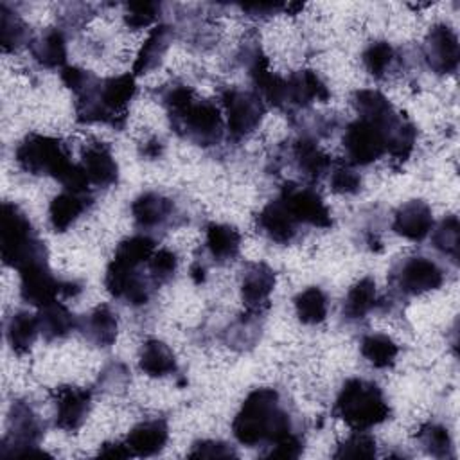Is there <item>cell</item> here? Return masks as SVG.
<instances>
[{"label": "cell", "instance_id": "cell-8", "mask_svg": "<svg viewBox=\"0 0 460 460\" xmlns=\"http://www.w3.org/2000/svg\"><path fill=\"white\" fill-rule=\"evenodd\" d=\"M221 102L226 113L228 133L234 140L255 131L266 111L261 95L248 90L226 88L221 95Z\"/></svg>", "mask_w": 460, "mask_h": 460}, {"label": "cell", "instance_id": "cell-33", "mask_svg": "<svg viewBox=\"0 0 460 460\" xmlns=\"http://www.w3.org/2000/svg\"><path fill=\"white\" fill-rule=\"evenodd\" d=\"M241 248V234L230 226L221 223H208L207 225V250L208 253L219 261H232L237 257Z\"/></svg>", "mask_w": 460, "mask_h": 460}, {"label": "cell", "instance_id": "cell-4", "mask_svg": "<svg viewBox=\"0 0 460 460\" xmlns=\"http://www.w3.org/2000/svg\"><path fill=\"white\" fill-rule=\"evenodd\" d=\"M332 411L354 431H365L390 417V406L381 388L359 377L347 379L341 385Z\"/></svg>", "mask_w": 460, "mask_h": 460}, {"label": "cell", "instance_id": "cell-41", "mask_svg": "<svg viewBox=\"0 0 460 460\" xmlns=\"http://www.w3.org/2000/svg\"><path fill=\"white\" fill-rule=\"evenodd\" d=\"M433 246L444 255L451 257L455 262L460 253V225L456 216H447L440 221L433 232Z\"/></svg>", "mask_w": 460, "mask_h": 460}, {"label": "cell", "instance_id": "cell-16", "mask_svg": "<svg viewBox=\"0 0 460 460\" xmlns=\"http://www.w3.org/2000/svg\"><path fill=\"white\" fill-rule=\"evenodd\" d=\"M275 288V271L264 262H250L241 277V298L250 313L261 314L270 305Z\"/></svg>", "mask_w": 460, "mask_h": 460}, {"label": "cell", "instance_id": "cell-35", "mask_svg": "<svg viewBox=\"0 0 460 460\" xmlns=\"http://www.w3.org/2000/svg\"><path fill=\"white\" fill-rule=\"evenodd\" d=\"M377 289L376 282L370 277L359 279L347 293L343 300V316L349 320H361L365 318L376 305Z\"/></svg>", "mask_w": 460, "mask_h": 460}, {"label": "cell", "instance_id": "cell-42", "mask_svg": "<svg viewBox=\"0 0 460 460\" xmlns=\"http://www.w3.org/2000/svg\"><path fill=\"white\" fill-rule=\"evenodd\" d=\"M363 65L367 72L377 79L385 77L394 63V49L388 41H372L363 50Z\"/></svg>", "mask_w": 460, "mask_h": 460}, {"label": "cell", "instance_id": "cell-40", "mask_svg": "<svg viewBox=\"0 0 460 460\" xmlns=\"http://www.w3.org/2000/svg\"><path fill=\"white\" fill-rule=\"evenodd\" d=\"M417 440L420 442L424 451L429 453L431 456H437V458L451 456L453 440L447 428H444L442 424H437V422L422 424L417 431Z\"/></svg>", "mask_w": 460, "mask_h": 460}, {"label": "cell", "instance_id": "cell-48", "mask_svg": "<svg viewBox=\"0 0 460 460\" xmlns=\"http://www.w3.org/2000/svg\"><path fill=\"white\" fill-rule=\"evenodd\" d=\"M235 451L221 440H199L189 451V458H230Z\"/></svg>", "mask_w": 460, "mask_h": 460}, {"label": "cell", "instance_id": "cell-2", "mask_svg": "<svg viewBox=\"0 0 460 460\" xmlns=\"http://www.w3.org/2000/svg\"><path fill=\"white\" fill-rule=\"evenodd\" d=\"M16 164L29 174L52 176L66 190L88 194V178L81 164L70 160L68 149L63 140L56 137L31 133L27 135L14 151Z\"/></svg>", "mask_w": 460, "mask_h": 460}, {"label": "cell", "instance_id": "cell-23", "mask_svg": "<svg viewBox=\"0 0 460 460\" xmlns=\"http://www.w3.org/2000/svg\"><path fill=\"white\" fill-rule=\"evenodd\" d=\"M174 212V205L169 198L158 192H144L131 203V216L135 225L142 230H151L165 225Z\"/></svg>", "mask_w": 460, "mask_h": 460}, {"label": "cell", "instance_id": "cell-12", "mask_svg": "<svg viewBox=\"0 0 460 460\" xmlns=\"http://www.w3.org/2000/svg\"><path fill=\"white\" fill-rule=\"evenodd\" d=\"M424 59L435 74H451L456 70L460 49L456 32L449 25L437 23L429 29L424 40Z\"/></svg>", "mask_w": 460, "mask_h": 460}, {"label": "cell", "instance_id": "cell-28", "mask_svg": "<svg viewBox=\"0 0 460 460\" xmlns=\"http://www.w3.org/2000/svg\"><path fill=\"white\" fill-rule=\"evenodd\" d=\"M138 368L149 377H164L176 372V358L162 340L149 338L140 347Z\"/></svg>", "mask_w": 460, "mask_h": 460}, {"label": "cell", "instance_id": "cell-10", "mask_svg": "<svg viewBox=\"0 0 460 460\" xmlns=\"http://www.w3.org/2000/svg\"><path fill=\"white\" fill-rule=\"evenodd\" d=\"M20 295L27 304L43 307L63 295V280L52 275L47 259L36 261L20 270Z\"/></svg>", "mask_w": 460, "mask_h": 460}, {"label": "cell", "instance_id": "cell-39", "mask_svg": "<svg viewBox=\"0 0 460 460\" xmlns=\"http://www.w3.org/2000/svg\"><path fill=\"white\" fill-rule=\"evenodd\" d=\"M417 140V129L415 126L406 119V117H399V120L392 126V129L386 135V153L397 160V162H404L415 146Z\"/></svg>", "mask_w": 460, "mask_h": 460}, {"label": "cell", "instance_id": "cell-45", "mask_svg": "<svg viewBox=\"0 0 460 460\" xmlns=\"http://www.w3.org/2000/svg\"><path fill=\"white\" fill-rule=\"evenodd\" d=\"M160 14V4L156 2H129L126 4L124 22L129 29H144L151 25Z\"/></svg>", "mask_w": 460, "mask_h": 460}, {"label": "cell", "instance_id": "cell-13", "mask_svg": "<svg viewBox=\"0 0 460 460\" xmlns=\"http://www.w3.org/2000/svg\"><path fill=\"white\" fill-rule=\"evenodd\" d=\"M442 270L428 257H410L399 266L397 273H394V282L404 295L433 291L442 284Z\"/></svg>", "mask_w": 460, "mask_h": 460}, {"label": "cell", "instance_id": "cell-5", "mask_svg": "<svg viewBox=\"0 0 460 460\" xmlns=\"http://www.w3.org/2000/svg\"><path fill=\"white\" fill-rule=\"evenodd\" d=\"M0 248L4 264L18 271L31 262L47 259L45 243L36 237L29 217L9 201H4L0 210Z\"/></svg>", "mask_w": 460, "mask_h": 460}, {"label": "cell", "instance_id": "cell-20", "mask_svg": "<svg viewBox=\"0 0 460 460\" xmlns=\"http://www.w3.org/2000/svg\"><path fill=\"white\" fill-rule=\"evenodd\" d=\"M257 228L273 243L288 244L296 235L298 221L289 214L280 199H273L259 212Z\"/></svg>", "mask_w": 460, "mask_h": 460}, {"label": "cell", "instance_id": "cell-38", "mask_svg": "<svg viewBox=\"0 0 460 460\" xmlns=\"http://www.w3.org/2000/svg\"><path fill=\"white\" fill-rule=\"evenodd\" d=\"M31 31L27 23L5 4L0 7V45L4 52H13L25 43H31Z\"/></svg>", "mask_w": 460, "mask_h": 460}, {"label": "cell", "instance_id": "cell-30", "mask_svg": "<svg viewBox=\"0 0 460 460\" xmlns=\"http://www.w3.org/2000/svg\"><path fill=\"white\" fill-rule=\"evenodd\" d=\"M40 334L38 316L27 311L13 313L5 323V338L11 350L18 356L27 354Z\"/></svg>", "mask_w": 460, "mask_h": 460}, {"label": "cell", "instance_id": "cell-46", "mask_svg": "<svg viewBox=\"0 0 460 460\" xmlns=\"http://www.w3.org/2000/svg\"><path fill=\"white\" fill-rule=\"evenodd\" d=\"M331 189L336 194H356L361 189V178L350 164H338L331 171Z\"/></svg>", "mask_w": 460, "mask_h": 460}, {"label": "cell", "instance_id": "cell-18", "mask_svg": "<svg viewBox=\"0 0 460 460\" xmlns=\"http://www.w3.org/2000/svg\"><path fill=\"white\" fill-rule=\"evenodd\" d=\"M248 70L261 99H266L277 108L288 106V83L284 77L270 70L268 59L261 50H253V54L250 56Z\"/></svg>", "mask_w": 460, "mask_h": 460}, {"label": "cell", "instance_id": "cell-53", "mask_svg": "<svg viewBox=\"0 0 460 460\" xmlns=\"http://www.w3.org/2000/svg\"><path fill=\"white\" fill-rule=\"evenodd\" d=\"M190 271H192L190 275H192L194 282H196V284H201V282H203V279H205V275H203V273H205V270H203L201 266H192V270H190Z\"/></svg>", "mask_w": 460, "mask_h": 460}, {"label": "cell", "instance_id": "cell-7", "mask_svg": "<svg viewBox=\"0 0 460 460\" xmlns=\"http://www.w3.org/2000/svg\"><path fill=\"white\" fill-rule=\"evenodd\" d=\"M397 115L390 124L381 126L365 119L350 122L343 133V147L352 165H368L386 153V133L397 122Z\"/></svg>", "mask_w": 460, "mask_h": 460}, {"label": "cell", "instance_id": "cell-21", "mask_svg": "<svg viewBox=\"0 0 460 460\" xmlns=\"http://www.w3.org/2000/svg\"><path fill=\"white\" fill-rule=\"evenodd\" d=\"M167 438V422L164 419H149L133 426L124 442L133 456H153L164 449Z\"/></svg>", "mask_w": 460, "mask_h": 460}, {"label": "cell", "instance_id": "cell-3", "mask_svg": "<svg viewBox=\"0 0 460 460\" xmlns=\"http://www.w3.org/2000/svg\"><path fill=\"white\" fill-rule=\"evenodd\" d=\"M172 129L183 138L208 147L223 138V117L217 106L207 99H198L190 86H172L164 95Z\"/></svg>", "mask_w": 460, "mask_h": 460}, {"label": "cell", "instance_id": "cell-11", "mask_svg": "<svg viewBox=\"0 0 460 460\" xmlns=\"http://www.w3.org/2000/svg\"><path fill=\"white\" fill-rule=\"evenodd\" d=\"M137 93V83L133 74H122L99 81L93 95L108 115V124L122 128L126 120V108Z\"/></svg>", "mask_w": 460, "mask_h": 460}, {"label": "cell", "instance_id": "cell-32", "mask_svg": "<svg viewBox=\"0 0 460 460\" xmlns=\"http://www.w3.org/2000/svg\"><path fill=\"white\" fill-rule=\"evenodd\" d=\"M293 156L298 171L311 180H320L331 172V156L323 153L311 138H298L293 146Z\"/></svg>", "mask_w": 460, "mask_h": 460}, {"label": "cell", "instance_id": "cell-19", "mask_svg": "<svg viewBox=\"0 0 460 460\" xmlns=\"http://www.w3.org/2000/svg\"><path fill=\"white\" fill-rule=\"evenodd\" d=\"M81 167L92 185L110 187L117 183L119 165L104 142H92L83 149Z\"/></svg>", "mask_w": 460, "mask_h": 460}, {"label": "cell", "instance_id": "cell-26", "mask_svg": "<svg viewBox=\"0 0 460 460\" xmlns=\"http://www.w3.org/2000/svg\"><path fill=\"white\" fill-rule=\"evenodd\" d=\"M36 316L40 323V334L47 341L61 340L79 325V320L75 318V314L58 300L40 307V313Z\"/></svg>", "mask_w": 460, "mask_h": 460}, {"label": "cell", "instance_id": "cell-1", "mask_svg": "<svg viewBox=\"0 0 460 460\" xmlns=\"http://www.w3.org/2000/svg\"><path fill=\"white\" fill-rule=\"evenodd\" d=\"M232 431L237 442L246 447H268L293 433V428L289 415L280 406L277 390L255 388L234 417Z\"/></svg>", "mask_w": 460, "mask_h": 460}, {"label": "cell", "instance_id": "cell-31", "mask_svg": "<svg viewBox=\"0 0 460 460\" xmlns=\"http://www.w3.org/2000/svg\"><path fill=\"white\" fill-rule=\"evenodd\" d=\"M32 58L45 68H58L66 59V40L61 29H47L29 43Z\"/></svg>", "mask_w": 460, "mask_h": 460}, {"label": "cell", "instance_id": "cell-34", "mask_svg": "<svg viewBox=\"0 0 460 460\" xmlns=\"http://www.w3.org/2000/svg\"><path fill=\"white\" fill-rule=\"evenodd\" d=\"M155 250H156V244L151 237L142 235V234L131 235L117 244L111 262L119 264L122 268L138 270L140 264H147V261L151 259Z\"/></svg>", "mask_w": 460, "mask_h": 460}, {"label": "cell", "instance_id": "cell-51", "mask_svg": "<svg viewBox=\"0 0 460 460\" xmlns=\"http://www.w3.org/2000/svg\"><path fill=\"white\" fill-rule=\"evenodd\" d=\"M244 11H248L252 16H262V14H273L280 9H284L282 4H271V2H259V4H244Z\"/></svg>", "mask_w": 460, "mask_h": 460}, {"label": "cell", "instance_id": "cell-17", "mask_svg": "<svg viewBox=\"0 0 460 460\" xmlns=\"http://www.w3.org/2000/svg\"><path fill=\"white\" fill-rule=\"evenodd\" d=\"M392 228L408 241H424L433 228V212L422 199H411L395 210Z\"/></svg>", "mask_w": 460, "mask_h": 460}, {"label": "cell", "instance_id": "cell-15", "mask_svg": "<svg viewBox=\"0 0 460 460\" xmlns=\"http://www.w3.org/2000/svg\"><path fill=\"white\" fill-rule=\"evenodd\" d=\"M56 404V428L74 433L77 431L90 411L92 392L81 386H59L54 392Z\"/></svg>", "mask_w": 460, "mask_h": 460}, {"label": "cell", "instance_id": "cell-52", "mask_svg": "<svg viewBox=\"0 0 460 460\" xmlns=\"http://www.w3.org/2000/svg\"><path fill=\"white\" fill-rule=\"evenodd\" d=\"M162 142L160 140H156V138H153V140H149V142H146V146H144V156H147V158H158L160 156V153H162Z\"/></svg>", "mask_w": 460, "mask_h": 460}, {"label": "cell", "instance_id": "cell-37", "mask_svg": "<svg viewBox=\"0 0 460 460\" xmlns=\"http://www.w3.org/2000/svg\"><path fill=\"white\" fill-rule=\"evenodd\" d=\"M359 350H361V356L376 368L392 367L399 354L397 343L390 336L379 334V332L363 336Z\"/></svg>", "mask_w": 460, "mask_h": 460}, {"label": "cell", "instance_id": "cell-49", "mask_svg": "<svg viewBox=\"0 0 460 460\" xmlns=\"http://www.w3.org/2000/svg\"><path fill=\"white\" fill-rule=\"evenodd\" d=\"M302 438L293 431L288 437L280 438L279 442L268 446L264 456L268 458H298L302 453Z\"/></svg>", "mask_w": 460, "mask_h": 460}, {"label": "cell", "instance_id": "cell-47", "mask_svg": "<svg viewBox=\"0 0 460 460\" xmlns=\"http://www.w3.org/2000/svg\"><path fill=\"white\" fill-rule=\"evenodd\" d=\"M61 81L75 93V97H79V95L86 93L88 90H92L99 79L88 70H83L77 66H63Z\"/></svg>", "mask_w": 460, "mask_h": 460}, {"label": "cell", "instance_id": "cell-50", "mask_svg": "<svg viewBox=\"0 0 460 460\" xmlns=\"http://www.w3.org/2000/svg\"><path fill=\"white\" fill-rule=\"evenodd\" d=\"M99 456L106 458H128L133 456L126 442H104L99 449Z\"/></svg>", "mask_w": 460, "mask_h": 460}, {"label": "cell", "instance_id": "cell-27", "mask_svg": "<svg viewBox=\"0 0 460 460\" xmlns=\"http://www.w3.org/2000/svg\"><path fill=\"white\" fill-rule=\"evenodd\" d=\"M172 40V32L171 27L167 25H156L155 29H151V32L147 34L144 45L140 47L135 63H133V75H142L147 74L149 70L156 68L160 65V61L164 59L169 45Z\"/></svg>", "mask_w": 460, "mask_h": 460}, {"label": "cell", "instance_id": "cell-9", "mask_svg": "<svg viewBox=\"0 0 460 460\" xmlns=\"http://www.w3.org/2000/svg\"><path fill=\"white\" fill-rule=\"evenodd\" d=\"M279 199L298 223H307L320 228H329L332 225L329 207L311 187L288 181L284 183Z\"/></svg>", "mask_w": 460, "mask_h": 460}, {"label": "cell", "instance_id": "cell-36", "mask_svg": "<svg viewBox=\"0 0 460 460\" xmlns=\"http://www.w3.org/2000/svg\"><path fill=\"white\" fill-rule=\"evenodd\" d=\"M296 318L305 325L322 323L327 316V296L318 286H309L295 296Z\"/></svg>", "mask_w": 460, "mask_h": 460}, {"label": "cell", "instance_id": "cell-14", "mask_svg": "<svg viewBox=\"0 0 460 460\" xmlns=\"http://www.w3.org/2000/svg\"><path fill=\"white\" fill-rule=\"evenodd\" d=\"M104 284L113 298H120L129 305H144L151 296V286H155L153 280L144 277L138 270L122 268L113 262H110L106 270Z\"/></svg>", "mask_w": 460, "mask_h": 460}, {"label": "cell", "instance_id": "cell-22", "mask_svg": "<svg viewBox=\"0 0 460 460\" xmlns=\"http://www.w3.org/2000/svg\"><path fill=\"white\" fill-rule=\"evenodd\" d=\"M77 329L95 347L108 349L117 340V329H119L117 314L106 304H101L79 320Z\"/></svg>", "mask_w": 460, "mask_h": 460}, {"label": "cell", "instance_id": "cell-43", "mask_svg": "<svg viewBox=\"0 0 460 460\" xmlns=\"http://www.w3.org/2000/svg\"><path fill=\"white\" fill-rule=\"evenodd\" d=\"M376 453H377L376 438L365 431H354L338 446L332 456L334 458H374Z\"/></svg>", "mask_w": 460, "mask_h": 460}, {"label": "cell", "instance_id": "cell-24", "mask_svg": "<svg viewBox=\"0 0 460 460\" xmlns=\"http://www.w3.org/2000/svg\"><path fill=\"white\" fill-rule=\"evenodd\" d=\"M288 104L307 106L313 101L325 102L331 97L329 88L322 77L313 70H300L291 74L288 79Z\"/></svg>", "mask_w": 460, "mask_h": 460}, {"label": "cell", "instance_id": "cell-44", "mask_svg": "<svg viewBox=\"0 0 460 460\" xmlns=\"http://www.w3.org/2000/svg\"><path fill=\"white\" fill-rule=\"evenodd\" d=\"M176 266H178V259H176L174 252H171L167 248H158V250H155V253L147 261L149 279L153 280L155 286L165 284L167 280L172 279V275L176 271Z\"/></svg>", "mask_w": 460, "mask_h": 460}, {"label": "cell", "instance_id": "cell-25", "mask_svg": "<svg viewBox=\"0 0 460 460\" xmlns=\"http://www.w3.org/2000/svg\"><path fill=\"white\" fill-rule=\"evenodd\" d=\"M88 194L83 192H72L65 190L52 198L49 205V223L54 232H66L77 217L86 210L88 207Z\"/></svg>", "mask_w": 460, "mask_h": 460}, {"label": "cell", "instance_id": "cell-29", "mask_svg": "<svg viewBox=\"0 0 460 460\" xmlns=\"http://www.w3.org/2000/svg\"><path fill=\"white\" fill-rule=\"evenodd\" d=\"M352 106L358 111L359 119L386 126L390 124L399 113L394 110L390 101L377 90L363 88L352 93Z\"/></svg>", "mask_w": 460, "mask_h": 460}, {"label": "cell", "instance_id": "cell-6", "mask_svg": "<svg viewBox=\"0 0 460 460\" xmlns=\"http://www.w3.org/2000/svg\"><path fill=\"white\" fill-rule=\"evenodd\" d=\"M45 433V424L40 415L23 401H14L9 408L7 435L2 442L4 456H43L38 449Z\"/></svg>", "mask_w": 460, "mask_h": 460}]
</instances>
